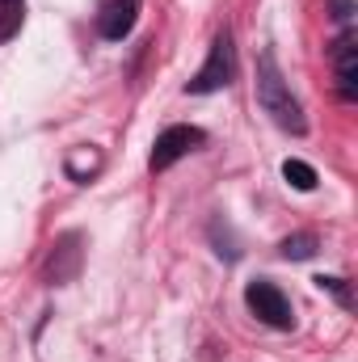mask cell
<instances>
[{
    "instance_id": "1",
    "label": "cell",
    "mask_w": 358,
    "mask_h": 362,
    "mask_svg": "<svg viewBox=\"0 0 358 362\" xmlns=\"http://www.w3.org/2000/svg\"><path fill=\"white\" fill-rule=\"evenodd\" d=\"M258 105L266 110L282 131H295V135H304V131H308L304 110H299L295 93L287 89V81H282V72H278L274 55H262V64H258Z\"/></svg>"
},
{
    "instance_id": "2",
    "label": "cell",
    "mask_w": 358,
    "mask_h": 362,
    "mask_svg": "<svg viewBox=\"0 0 358 362\" xmlns=\"http://www.w3.org/2000/svg\"><path fill=\"white\" fill-rule=\"evenodd\" d=\"M232 76H236V47H232V34L224 30V34H215L207 64L190 81V93H219V89L232 85Z\"/></svg>"
},
{
    "instance_id": "3",
    "label": "cell",
    "mask_w": 358,
    "mask_h": 362,
    "mask_svg": "<svg viewBox=\"0 0 358 362\" xmlns=\"http://www.w3.org/2000/svg\"><path fill=\"white\" fill-rule=\"evenodd\" d=\"M245 303H249V312L270 325V329H291V303H287V295L266 282V278H258V282H249L245 286Z\"/></svg>"
},
{
    "instance_id": "4",
    "label": "cell",
    "mask_w": 358,
    "mask_h": 362,
    "mask_svg": "<svg viewBox=\"0 0 358 362\" xmlns=\"http://www.w3.org/2000/svg\"><path fill=\"white\" fill-rule=\"evenodd\" d=\"M202 144V131L198 127H169V131H161L156 135V148H152V173H165V169H173L181 156H190L194 148Z\"/></svg>"
},
{
    "instance_id": "5",
    "label": "cell",
    "mask_w": 358,
    "mask_h": 362,
    "mask_svg": "<svg viewBox=\"0 0 358 362\" xmlns=\"http://www.w3.org/2000/svg\"><path fill=\"white\" fill-rule=\"evenodd\" d=\"M139 21V0H101L97 4V34L105 42H122Z\"/></svg>"
},
{
    "instance_id": "6",
    "label": "cell",
    "mask_w": 358,
    "mask_h": 362,
    "mask_svg": "<svg viewBox=\"0 0 358 362\" xmlns=\"http://www.w3.org/2000/svg\"><path fill=\"white\" fill-rule=\"evenodd\" d=\"M333 68H337V89L346 101L358 97V47H354V34L346 30L337 42H333Z\"/></svg>"
},
{
    "instance_id": "7",
    "label": "cell",
    "mask_w": 358,
    "mask_h": 362,
    "mask_svg": "<svg viewBox=\"0 0 358 362\" xmlns=\"http://www.w3.org/2000/svg\"><path fill=\"white\" fill-rule=\"evenodd\" d=\"M25 21V0H0V42H8Z\"/></svg>"
},
{
    "instance_id": "8",
    "label": "cell",
    "mask_w": 358,
    "mask_h": 362,
    "mask_svg": "<svg viewBox=\"0 0 358 362\" xmlns=\"http://www.w3.org/2000/svg\"><path fill=\"white\" fill-rule=\"evenodd\" d=\"M97 169H101V152H93V148H81V152H72V156H68V177L89 181Z\"/></svg>"
},
{
    "instance_id": "9",
    "label": "cell",
    "mask_w": 358,
    "mask_h": 362,
    "mask_svg": "<svg viewBox=\"0 0 358 362\" xmlns=\"http://www.w3.org/2000/svg\"><path fill=\"white\" fill-rule=\"evenodd\" d=\"M282 177H287V185H295L299 194L316 189V169L304 165V160H287V165H282Z\"/></svg>"
},
{
    "instance_id": "10",
    "label": "cell",
    "mask_w": 358,
    "mask_h": 362,
    "mask_svg": "<svg viewBox=\"0 0 358 362\" xmlns=\"http://www.w3.org/2000/svg\"><path fill=\"white\" fill-rule=\"evenodd\" d=\"M316 253V236H291V240H282V257L287 262H304V257H312Z\"/></svg>"
},
{
    "instance_id": "11",
    "label": "cell",
    "mask_w": 358,
    "mask_h": 362,
    "mask_svg": "<svg viewBox=\"0 0 358 362\" xmlns=\"http://www.w3.org/2000/svg\"><path fill=\"white\" fill-rule=\"evenodd\" d=\"M316 286H321V291H333V295H337V299H342V303L350 308V295H346V286H342V278H316Z\"/></svg>"
}]
</instances>
